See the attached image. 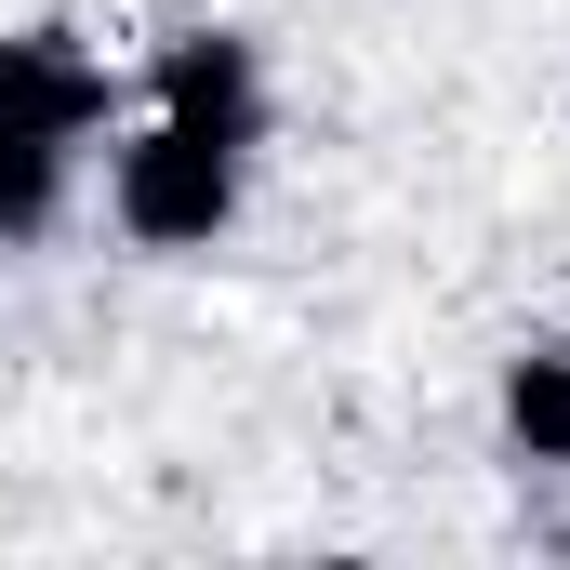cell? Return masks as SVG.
I'll return each mask as SVG.
<instances>
[{
	"label": "cell",
	"mask_w": 570,
	"mask_h": 570,
	"mask_svg": "<svg viewBox=\"0 0 570 570\" xmlns=\"http://www.w3.org/2000/svg\"><path fill=\"white\" fill-rule=\"evenodd\" d=\"M53 226H67V134L0 120V253H27V239H53Z\"/></svg>",
	"instance_id": "4"
},
{
	"label": "cell",
	"mask_w": 570,
	"mask_h": 570,
	"mask_svg": "<svg viewBox=\"0 0 570 570\" xmlns=\"http://www.w3.org/2000/svg\"><path fill=\"white\" fill-rule=\"evenodd\" d=\"M504 451L518 464H570V345L504 358Z\"/></svg>",
	"instance_id": "5"
},
{
	"label": "cell",
	"mask_w": 570,
	"mask_h": 570,
	"mask_svg": "<svg viewBox=\"0 0 570 570\" xmlns=\"http://www.w3.org/2000/svg\"><path fill=\"white\" fill-rule=\"evenodd\" d=\"M146 94H159L173 120H199V134H239V146H266V53H253L239 27H186V40H159Z\"/></svg>",
	"instance_id": "2"
},
{
	"label": "cell",
	"mask_w": 570,
	"mask_h": 570,
	"mask_svg": "<svg viewBox=\"0 0 570 570\" xmlns=\"http://www.w3.org/2000/svg\"><path fill=\"white\" fill-rule=\"evenodd\" d=\"M120 94H107V67L67 40V27H0V120H40V134H94Z\"/></svg>",
	"instance_id": "3"
},
{
	"label": "cell",
	"mask_w": 570,
	"mask_h": 570,
	"mask_svg": "<svg viewBox=\"0 0 570 570\" xmlns=\"http://www.w3.org/2000/svg\"><path fill=\"white\" fill-rule=\"evenodd\" d=\"M239 173H253L239 134H199V120L159 107V120L107 159V213H120V239H146V253H213V239L239 226Z\"/></svg>",
	"instance_id": "1"
}]
</instances>
